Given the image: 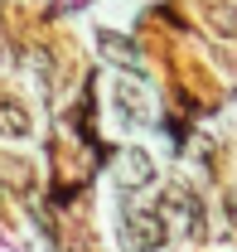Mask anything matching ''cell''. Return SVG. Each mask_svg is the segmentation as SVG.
<instances>
[{"mask_svg":"<svg viewBox=\"0 0 237 252\" xmlns=\"http://www.w3.org/2000/svg\"><path fill=\"white\" fill-rule=\"evenodd\" d=\"M126 243L141 252H155L160 243H165V223H160V214H126Z\"/></svg>","mask_w":237,"mask_h":252,"instance_id":"obj_1","label":"cell"},{"mask_svg":"<svg viewBox=\"0 0 237 252\" xmlns=\"http://www.w3.org/2000/svg\"><path fill=\"white\" fill-rule=\"evenodd\" d=\"M97 44H102V54H107V59H117L126 73H141V54H136V49H131L121 34H102Z\"/></svg>","mask_w":237,"mask_h":252,"instance_id":"obj_2","label":"cell"},{"mask_svg":"<svg viewBox=\"0 0 237 252\" xmlns=\"http://www.w3.org/2000/svg\"><path fill=\"white\" fill-rule=\"evenodd\" d=\"M121 180H126V185H150V180H155V165H150L146 151H126V156H121Z\"/></svg>","mask_w":237,"mask_h":252,"instance_id":"obj_3","label":"cell"},{"mask_svg":"<svg viewBox=\"0 0 237 252\" xmlns=\"http://www.w3.org/2000/svg\"><path fill=\"white\" fill-rule=\"evenodd\" d=\"M30 107L20 102H0V136H30Z\"/></svg>","mask_w":237,"mask_h":252,"instance_id":"obj_4","label":"cell"}]
</instances>
